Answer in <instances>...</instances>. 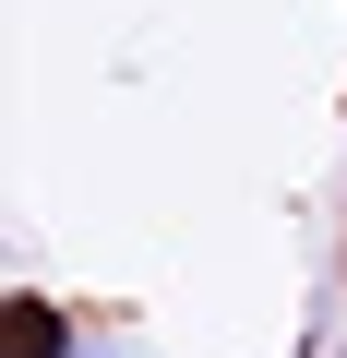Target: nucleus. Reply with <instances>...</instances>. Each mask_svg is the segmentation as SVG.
Instances as JSON below:
<instances>
[{"label": "nucleus", "instance_id": "f03ea898", "mask_svg": "<svg viewBox=\"0 0 347 358\" xmlns=\"http://www.w3.org/2000/svg\"><path fill=\"white\" fill-rule=\"evenodd\" d=\"M84 358H96V346H84Z\"/></svg>", "mask_w": 347, "mask_h": 358}, {"label": "nucleus", "instance_id": "f257e3e1", "mask_svg": "<svg viewBox=\"0 0 347 358\" xmlns=\"http://www.w3.org/2000/svg\"><path fill=\"white\" fill-rule=\"evenodd\" d=\"M13 358H84V334H72V310H48V299H25V310H13Z\"/></svg>", "mask_w": 347, "mask_h": 358}]
</instances>
